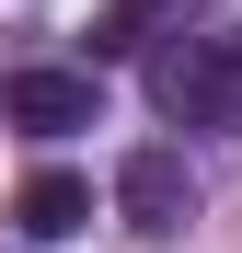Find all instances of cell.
I'll use <instances>...</instances> for the list:
<instances>
[{"label":"cell","instance_id":"cell-1","mask_svg":"<svg viewBox=\"0 0 242 253\" xmlns=\"http://www.w3.org/2000/svg\"><path fill=\"white\" fill-rule=\"evenodd\" d=\"M150 92H161L173 126H231L242 115V46H231V35H196V46H173L150 69Z\"/></svg>","mask_w":242,"mask_h":253},{"label":"cell","instance_id":"cell-2","mask_svg":"<svg viewBox=\"0 0 242 253\" xmlns=\"http://www.w3.org/2000/svg\"><path fill=\"white\" fill-rule=\"evenodd\" d=\"M115 219H127L139 242H173L185 219H196V173H185V150H127V161H115Z\"/></svg>","mask_w":242,"mask_h":253},{"label":"cell","instance_id":"cell-3","mask_svg":"<svg viewBox=\"0 0 242 253\" xmlns=\"http://www.w3.org/2000/svg\"><path fill=\"white\" fill-rule=\"evenodd\" d=\"M0 115H12L23 138H69V126L104 115V81L93 69H12L0 81Z\"/></svg>","mask_w":242,"mask_h":253},{"label":"cell","instance_id":"cell-4","mask_svg":"<svg viewBox=\"0 0 242 253\" xmlns=\"http://www.w3.org/2000/svg\"><path fill=\"white\" fill-rule=\"evenodd\" d=\"M81 219H93V184H81V173H35V184L12 196V230H23V242H69Z\"/></svg>","mask_w":242,"mask_h":253},{"label":"cell","instance_id":"cell-5","mask_svg":"<svg viewBox=\"0 0 242 253\" xmlns=\"http://www.w3.org/2000/svg\"><path fill=\"white\" fill-rule=\"evenodd\" d=\"M185 12H196V0H104V23H93V69H104V58H139L150 35L185 23Z\"/></svg>","mask_w":242,"mask_h":253}]
</instances>
